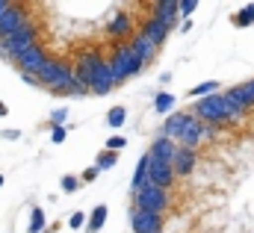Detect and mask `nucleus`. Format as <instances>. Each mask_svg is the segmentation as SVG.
I'll list each match as a JSON object with an SVG mask.
<instances>
[{"mask_svg":"<svg viewBox=\"0 0 254 233\" xmlns=\"http://www.w3.org/2000/svg\"><path fill=\"white\" fill-rule=\"evenodd\" d=\"M172 180H175V169H172V163H163V160H154V157H151V166H148V186H160V189H166Z\"/></svg>","mask_w":254,"mask_h":233,"instance_id":"nucleus-8","label":"nucleus"},{"mask_svg":"<svg viewBox=\"0 0 254 233\" xmlns=\"http://www.w3.org/2000/svg\"><path fill=\"white\" fill-rule=\"evenodd\" d=\"M21 24H24V12H21V9H9V12L0 18V36H3V39L12 36Z\"/></svg>","mask_w":254,"mask_h":233,"instance_id":"nucleus-15","label":"nucleus"},{"mask_svg":"<svg viewBox=\"0 0 254 233\" xmlns=\"http://www.w3.org/2000/svg\"><path fill=\"white\" fill-rule=\"evenodd\" d=\"M187 121H190V116H187V113H175V116L166 118V127H163L166 139L178 142V139H181V133H184V127H187Z\"/></svg>","mask_w":254,"mask_h":233,"instance_id":"nucleus-14","label":"nucleus"},{"mask_svg":"<svg viewBox=\"0 0 254 233\" xmlns=\"http://www.w3.org/2000/svg\"><path fill=\"white\" fill-rule=\"evenodd\" d=\"M195 151H190V148H178V154H175V163H172V169H175V175L187 177L195 169Z\"/></svg>","mask_w":254,"mask_h":233,"instance_id":"nucleus-11","label":"nucleus"},{"mask_svg":"<svg viewBox=\"0 0 254 233\" xmlns=\"http://www.w3.org/2000/svg\"><path fill=\"white\" fill-rule=\"evenodd\" d=\"M65 118H68V113H65V110H54V116H51V121H54L57 127H63V124H65Z\"/></svg>","mask_w":254,"mask_h":233,"instance_id":"nucleus-31","label":"nucleus"},{"mask_svg":"<svg viewBox=\"0 0 254 233\" xmlns=\"http://www.w3.org/2000/svg\"><path fill=\"white\" fill-rule=\"evenodd\" d=\"M160 233H163V231H160Z\"/></svg>","mask_w":254,"mask_h":233,"instance_id":"nucleus-41","label":"nucleus"},{"mask_svg":"<svg viewBox=\"0 0 254 233\" xmlns=\"http://www.w3.org/2000/svg\"><path fill=\"white\" fill-rule=\"evenodd\" d=\"M204 136H210V130L204 127V121L201 118L190 116V121H187V127H184V133H181V148H190V151H195V145L204 139Z\"/></svg>","mask_w":254,"mask_h":233,"instance_id":"nucleus-7","label":"nucleus"},{"mask_svg":"<svg viewBox=\"0 0 254 233\" xmlns=\"http://www.w3.org/2000/svg\"><path fill=\"white\" fill-rule=\"evenodd\" d=\"M104 62L101 59H95V57H86V59H80V68H77V86L80 89H89L92 86V77L98 74V68H101Z\"/></svg>","mask_w":254,"mask_h":233,"instance_id":"nucleus-10","label":"nucleus"},{"mask_svg":"<svg viewBox=\"0 0 254 233\" xmlns=\"http://www.w3.org/2000/svg\"><path fill=\"white\" fill-rule=\"evenodd\" d=\"M54 142H65V127H54Z\"/></svg>","mask_w":254,"mask_h":233,"instance_id":"nucleus-36","label":"nucleus"},{"mask_svg":"<svg viewBox=\"0 0 254 233\" xmlns=\"http://www.w3.org/2000/svg\"><path fill=\"white\" fill-rule=\"evenodd\" d=\"M116 160H119V154H116V151H104V154L98 157V169H113V166H116Z\"/></svg>","mask_w":254,"mask_h":233,"instance_id":"nucleus-28","label":"nucleus"},{"mask_svg":"<svg viewBox=\"0 0 254 233\" xmlns=\"http://www.w3.org/2000/svg\"><path fill=\"white\" fill-rule=\"evenodd\" d=\"M166 33H169V27H166V24H163L160 18H151V21L145 24V36H148V39H151V42H154L157 48H160V45L166 42Z\"/></svg>","mask_w":254,"mask_h":233,"instance_id":"nucleus-17","label":"nucleus"},{"mask_svg":"<svg viewBox=\"0 0 254 233\" xmlns=\"http://www.w3.org/2000/svg\"><path fill=\"white\" fill-rule=\"evenodd\" d=\"M39 83L54 86L57 92H83V89L77 86V77L68 71V65H63V62H48V65L39 71Z\"/></svg>","mask_w":254,"mask_h":233,"instance_id":"nucleus-1","label":"nucleus"},{"mask_svg":"<svg viewBox=\"0 0 254 233\" xmlns=\"http://www.w3.org/2000/svg\"><path fill=\"white\" fill-rule=\"evenodd\" d=\"M154 107H157V113H169V110L175 107V98H172L169 92H163V95H157V101H154Z\"/></svg>","mask_w":254,"mask_h":233,"instance_id":"nucleus-26","label":"nucleus"},{"mask_svg":"<svg viewBox=\"0 0 254 233\" xmlns=\"http://www.w3.org/2000/svg\"><path fill=\"white\" fill-rule=\"evenodd\" d=\"M119 148H125V139L119 136V139H110L107 142V151H119Z\"/></svg>","mask_w":254,"mask_h":233,"instance_id":"nucleus-33","label":"nucleus"},{"mask_svg":"<svg viewBox=\"0 0 254 233\" xmlns=\"http://www.w3.org/2000/svg\"><path fill=\"white\" fill-rule=\"evenodd\" d=\"M195 6H198V0H181V12H184V15H192Z\"/></svg>","mask_w":254,"mask_h":233,"instance_id":"nucleus-32","label":"nucleus"},{"mask_svg":"<svg viewBox=\"0 0 254 233\" xmlns=\"http://www.w3.org/2000/svg\"><path fill=\"white\" fill-rule=\"evenodd\" d=\"M0 136H6V139H18L21 133H18V130H6V133H0Z\"/></svg>","mask_w":254,"mask_h":233,"instance_id":"nucleus-38","label":"nucleus"},{"mask_svg":"<svg viewBox=\"0 0 254 233\" xmlns=\"http://www.w3.org/2000/svg\"><path fill=\"white\" fill-rule=\"evenodd\" d=\"M3 116H9V110H6V104L0 101V118H3Z\"/></svg>","mask_w":254,"mask_h":233,"instance_id":"nucleus-39","label":"nucleus"},{"mask_svg":"<svg viewBox=\"0 0 254 233\" xmlns=\"http://www.w3.org/2000/svg\"><path fill=\"white\" fill-rule=\"evenodd\" d=\"M127 30H130V18H125V15H119V18L110 24V33H113V36H125Z\"/></svg>","mask_w":254,"mask_h":233,"instance_id":"nucleus-25","label":"nucleus"},{"mask_svg":"<svg viewBox=\"0 0 254 233\" xmlns=\"http://www.w3.org/2000/svg\"><path fill=\"white\" fill-rule=\"evenodd\" d=\"M234 24H237V27H252L254 24V3H249L246 9H240V12L234 15Z\"/></svg>","mask_w":254,"mask_h":233,"instance_id":"nucleus-22","label":"nucleus"},{"mask_svg":"<svg viewBox=\"0 0 254 233\" xmlns=\"http://www.w3.org/2000/svg\"><path fill=\"white\" fill-rule=\"evenodd\" d=\"M107 121H110L113 127H122V124H125V110H122V107L110 110V118H107Z\"/></svg>","mask_w":254,"mask_h":233,"instance_id":"nucleus-29","label":"nucleus"},{"mask_svg":"<svg viewBox=\"0 0 254 233\" xmlns=\"http://www.w3.org/2000/svg\"><path fill=\"white\" fill-rule=\"evenodd\" d=\"M15 62H18V65H21V71H24V74H30V77H33V74H39V71L48 65V59H45V54L39 51V45H33V48L21 51V54L15 57Z\"/></svg>","mask_w":254,"mask_h":233,"instance_id":"nucleus-6","label":"nucleus"},{"mask_svg":"<svg viewBox=\"0 0 254 233\" xmlns=\"http://www.w3.org/2000/svg\"><path fill=\"white\" fill-rule=\"evenodd\" d=\"M195 118H201V121H210V124H222V121H228V107H225V95H210V98H201L198 101V107L192 110Z\"/></svg>","mask_w":254,"mask_h":233,"instance_id":"nucleus-2","label":"nucleus"},{"mask_svg":"<svg viewBox=\"0 0 254 233\" xmlns=\"http://www.w3.org/2000/svg\"><path fill=\"white\" fill-rule=\"evenodd\" d=\"M98 172H101L98 166H89V169L83 172V180H95V177H98Z\"/></svg>","mask_w":254,"mask_h":233,"instance_id":"nucleus-35","label":"nucleus"},{"mask_svg":"<svg viewBox=\"0 0 254 233\" xmlns=\"http://www.w3.org/2000/svg\"><path fill=\"white\" fill-rule=\"evenodd\" d=\"M231 95L249 110V107H254V80H249V83H240V86H234L231 89Z\"/></svg>","mask_w":254,"mask_h":233,"instance_id":"nucleus-18","label":"nucleus"},{"mask_svg":"<svg viewBox=\"0 0 254 233\" xmlns=\"http://www.w3.org/2000/svg\"><path fill=\"white\" fill-rule=\"evenodd\" d=\"M113 86H116V77H113L110 65H101V68H98V74L92 77V86H89V89H92V92H98V95H107Z\"/></svg>","mask_w":254,"mask_h":233,"instance_id":"nucleus-12","label":"nucleus"},{"mask_svg":"<svg viewBox=\"0 0 254 233\" xmlns=\"http://www.w3.org/2000/svg\"><path fill=\"white\" fill-rule=\"evenodd\" d=\"M216 89H219V83L210 80V83H198L195 89H190V95L192 98H210V95H216Z\"/></svg>","mask_w":254,"mask_h":233,"instance_id":"nucleus-23","label":"nucleus"},{"mask_svg":"<svg viewBox=\"0 0 254 233\" xmlns=\"http://www.w3.org/2000/svg\"><path fill=\"white\" fill-rule=\"evenodd\" d=\"M33 45H36V27H33L30 21H24L12 36L3 39V51H6L9 57H18L21 51H27V48H33Z\"/></svg>","mask_w":254,"mask_h":233,"instance_id":"nucleus-4","label":"nucleus"},{"mask_svg":"<svg viewBox=\"0 0 254 233\" xmlns=\"http://www.w3.org/2000/svg\"><path fill=\"white\" fill-rule=\"evenodd\" d=\"M77 186H80V180H77V177H71V175L63 177V189H65V192H77Z\"/></svg>","mask_w":254,"mask_h":233,"instance_id":"nucleus-30","label":"nucleus"},{"mask_svg":"<svg viewBox=\"0 0 254 233\" xmlns=\"http://www.w3.org/2000/svg\"><path fill=\"white\" fill-rule=\"evenodd\" d=\"M104 222H107V207L101 204V207H95V213L89 216V222H86V231L89 233H98L104 228Z\"/></svg>","mask_w":254,"mask_h":233,"instance_id":"nucleus-21","label":"nucleus"},{"mask_svg":"<svg viewBox=\"0 0 254 233\" xmlns=\"http://www.w3.org/2000/svg\"><path fill=\"white\" fill-rule=\"evenodd\" d=\"M148 166H151V154H145V157L139 160L136 172H133V189H136V192L148 186Z\"/></svg>","mask_w":254,"mask_h":233,"instance_id":"nucleus-20","label":"nucleus"},{"mask_svg":"<svg viewBox=\"0 0 254 233\" xmlns=\"http://www.w3.org/2000/svg\"><path fill=\"white\" fill-rule=\"evenodd\" d=\"M175 154H178V145L172 142V139H157L154 142V148H151V157L154 160H163V163H175Z\"/></svg>","mask_w":254,"mask_h":233,"instance_id":"nucleus-13","label":"nucleus"},{"mask_svg":"<svg viewBox=\"0 0 254 233\" xmlns=\"http://www.w3.org/2000/svg\"><path fill=\"white\" fill-rule=\"evenodd\" d=\"M225 107H228V116L231 118H240V116H246V107L231 95V92H225Z\"/></svg>","mask_w":254,"mask_h":233,"instance_id":"nucleus-24","label":"nucleus"},{"mask_svg":"<svg viewBox=\"0 0 254 233\" xmlns=\"http://www.w3.org/2000/svg\"><path fill=\"white\" fill-rule=\"evenodd\" d=\"M83 225H86V216L83 213H74L71 216V228H83Z\"/></svg>","mask_w":254,"mask_h":233,"instance_id":"nucleus-34","label":"nucleus"},{"mask_svg":"<svg viewBox=\"0 0 254 233\" xmlns=\"http://www.w3.org/2000/svg\"><path fill=\"white\" fill-rule=\"evenodd\" d=\"M142 65H145V62H142V57H139V54L127 45V48H119L116 59L110 62V71H113V77H116V83H119V80H125V77H130V74H136Z\"/></svg>","mask_w":254,"mask_h":233,"instance_id":"nucleus-3","label":"nucleus"},{"mask_svg":"<svg viewBox=\"0 0 254 233\" xmlns=\"http://www.w3.org/2000/svg\"><path fill=\"white\" fill-rule=\"evenodd\" d=\"M45 228V213H42V207H33V222H30V233H42Z\"/></svg>","mask_w":254,"mask_h":233,"instance_id":"nucleus-27","label":"nucleus"},{"mask_svg":"<svg viewBox=\"0 0 254 233\" xmlns=\"http://www.w3.org/2000/svg\"><path fill=\"white\" fill-rule=\"evenodd\" d=\"M9 9H12V6H9V0H0V18H3V15H6Z\"/></svg>","mask_w":254,"mask_h":233,"instance_id":"nucleus-37","label":"nucleus"},{"mask_svg":"<svg viewBox=\"0 0 254 233\" xmlns=\"http://www.w3.org/2000/svg\"><path fill=\"white\" fill-rule=\"evenodd\" d=\"M0 186H3V177H0Z\"/></svg>","mask_w":254,"mask_h":233,"instance_id":"nucleus-40","label":"nucleus"},{"mask_svg":"<svg viewBox=\"0 0 254 233\" xmlns=\"http://www.w3.org/2000/svg\"><path fill=\"white\" fill-rule=\"evenodd\" d=\"M133 231L136 233H160V213L136 210L133 213Z\"/></svg>","mask_w":254,"mask_h":233,"instance_id":"nucleus-9","label":"nucleus"},{"mask_svg":"<svg viewBox=\"0 0 254 233\" xmlns=\"http://www.w3.org/2000/svg\"><path fill=\"white\" fill-rule=\"evenodd\" d=\"M130 48H133V51H136V54L142 57V62L154 59V54H157V45H154V42H151V39H148L145 33H142L139 39H133V45H130Z\"/></svg>","mask_w":254,"mask_h":233,"instance_id":"nucleus-19","label":"nucleus"},{"mask_svg":"<svg viewBox=\"0 0 254 233\" xmlns=\"http://www.w3.org/2000/svg\"><path fill=\"white\" fill-rule=\"evenodd\" d=\"M136 207L145 210V213H163L169 207V198H166V189L160 186H145L136 192Z\"/></svg>","mask_w":254,"mask_h":233,"instance_id":"nucleus-5","label":"nucleus"},{"mask_svg":"<svg viewBox=\"0 0 254 233\" xmlns=\"http://www.w3.org/2000/svg\"><path fill=\"white\" fill-rule=\"evenodd\" d=\"M178 12H181V3H178V0H157V15H154V18H160V21L169 27Z\"/></svg>","mask_w":254,"mask_h":233,"instance_id":"nucleus-16","label":"nucleus"}]
</instances>
